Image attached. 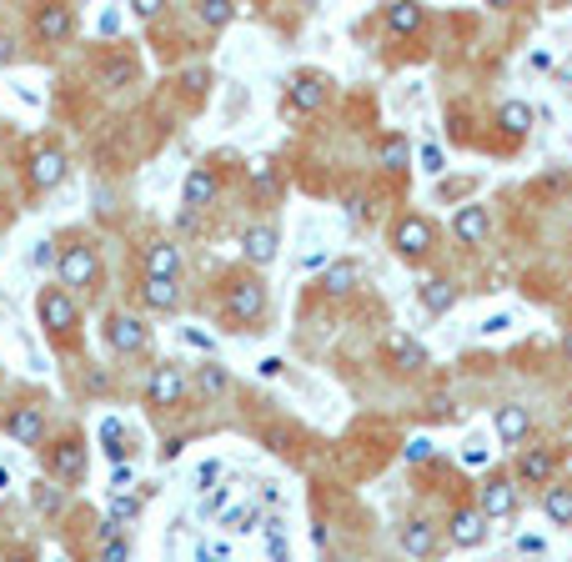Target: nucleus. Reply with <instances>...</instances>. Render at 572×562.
<instances>
[{
	"instance_id": "obj_18",
	"label": "nucleus",
	"mask_w": 572,
	"mask_h": 562,
	"mask_svg": "<svg viewBox=\"0 0 572 562\" xmlns=\"http://www.w3.org/2000/svg\"><path fill=\"white\" fill-rule=\"evenodd\" d=\"M61 176H65V156L51 151V146L36 151V161H30V181H36V186H55Z\"/></svg>"
},
{
	"instance_id": "obj_26",
	"label": "nucleus",
	"mask_w": 572,
	"mask_h": 562,
	"mask_svg": "<svg viewBox=\"0 0 572 562\" xmlns=\"http://www.w3.org/2000/svg\"><path fill=\"white\" fill-rule=\"evenodd\" d=\"M352 281H356V261H337V267L327 271V281H321V286H327L331 296H346V292H352Z\"/></svg>"
},
{
	"instance_id": "obj_17",
	"label": "nucleus",
	"mask_w": 572,
	"mask_h": 562,
	"mask_svg": "<svg viewBox=\"0 0 572 562\" xmlns=\"http://www.w3.org/2000/svg\"><path fill=\"white\" fill-rule=\"evenodd\" d=\"M146 271H151L156 281H176V271H181V251L171 242H156L151 251H146Z\"/></svg>"
},
{
	"instance_id": "obj_19",
	"label": "nucleus",
	"mask_w": 572,
	"mask_h": 562,
	"mask_svg": "<svg viewBox=\"0 0 572 562\" xmlns=\"http://www.w3.org/2000/svg\"><path fill=\"white\" fill-rule=\"evenodd\" d=\"M542 512L552 517V527H572V487H547Z\"/></svg>"
},
{
	"instance_id": "obj_7",
	"label": "nucleus",
	"mask_w": 572,
	"mask_h": 562,
	"mask_svg": "<svg viewBox=\"0 0 572 562\" xmlns=\"http://www.w3.org/2000/svg\"><path fill=\"white\" fill-rule=\"evenodd\" d=\"M512 512H517V487L508 477H492L482 487V517H512Z\"/></svg>"
},
{
	"instance_id": "obj_32",
	"label": "nucleus",
	"mask_w": 572,
	"mask_h": 562,
	"mask_svg": "<svg viewBox=\"0 0 572 562\" xmlns=\"http://www.w3.org/2000/svg\"><path fill=\"white\" fill-rule=\"evenodd\" d=\"M432 442H427V437H412V442H407V462H427V457H432Z\"/></svg>"
},
{
	"instance_id": "obj_20",
	"label": "nucleus",
	"mask_w": 572,
	"mask_h": 562,
	"mask_svg": "<svg viewBox=\"0 0 572 562\" xmlns=\"http://www.w3.org/2000/svg\"><path fill=\"white\" fill-rule=\"evenodd\" d=\"M211 196H217V176H211L206 166H196V171L186 176V206H191V211H201Z\"/></svg>"
},
{
	"instance_id": "obj_37",
	"label": "nucleus",
	"mask_w": 572,
	"mask_h": 562,
	"mask_svg": "<svg viewBox=\"0 0 572 562\" xmlns=\"http://www.w3.org/2000/svg\"><path fill=\"white\" fill-rule=\"evenodd\" d=\"M217 473H221V467H217V462H201V473H196V482H217Z\"/></svg>"
},
{
	"instance_id": "obj_22",
	"label": "nucleus",
	"mask_w": 572,
	"mask_h": 562,
	"mask_svg": "<svg viewBox=\"0 0 572 562\" xmlns=\"http://www.w3.org/2000/svg\"><path fill=\"white\" fill-rule=\"evenodd\" d=\"M497 126L512 131V136H527V131H533V106H527V101H508L502 111H497Z\"/></svg>"
},
{
	"instance_id": "obj_27",
	"label": "nucleus",
	"mask_w": 572,
	"mask_h": 562,
	"mask_svg": "<svg viewBox=\"0 0 572 562\" xmlns=\"http://www.w3.org/2000/svg\"><path fill=\"white\" fill-rule=\"evenodd\" d=\"M422 15H427L422 5H392V11H387V26L407 36V30H417V26H422Z\"/></svg>"
},
{
	"instance_id": "obj_11",
	"label": "nucleus",
	"mask_w": 572,
	"mask_h": 562,
	"mask_svg": "<svg viewBox=\"0 0 572 562\" xmlns=\"http://www.w3.org/2000/svg\"><path fill=\"white\" fill-rule=\"evenodd\" d=\"M106 342H111L115 352H141V346H146V327H141L136 317H111Z\"/></svg>"
},
{
	"instance_id": "obj_28",
	"label": "nucleus",
	"mask_w": 572,
	"mask_h": 562,
	"mask_svg": "<svg viewBox=\"0 0 572 562\" xmlns=\"http://www.w3.org/2000/svg\"><path fill=\"white\" fill-rule=\"evenodd\" d=\"M381 161H387V166H402V161H407V140L387 136V140H381Z\"/></svg>"
},
{
	"instance_id": "obj_9",
	"label": "nucleus",
	"mask_w": 572,
	"mask_h": 562,
	"mask_svg": "<svg viewBox=\"0 0 572 562\" xmlns=\"http://www.w3.org/2000/svg\"><path fill=\"white\" fill-rule=\"evenodd\" d=\"M452 542H457V548H482V542H487V517H482V507H477V512L462 507L457 517H452Z\"/></svg>"
},
{
	"instance_id": "obj_3",
	"label": "nucleus",
	"mask_w": 572,
	"mask_h": 562,
	"mask_svg": "<svg viewBox=\"0 0 572 562\" xmlns=\"http://www.w3.org/2000/svg\"><path fill=\"white\" fill-rule=\"evenodd\" d=\"M46 473L55 477V482H76L81 473H86V447L81 442H61V447L46 452Z\"/></svg>"
},
{
	"instance_id": "obj_2",
	"label": "nucleus",
	"mask_w": 572,
	"mask_h": 562,
	"mask_svg": "<svg viewBox=\"0 0 572 562\" xmlns=\"http://www.w3.org/2000/svg\"><path fill=\"white\" fill-rule=\"evenodd\" d=\"M261 307H267V292H261V281H252V277H236L226 286V311L236 321H256L261 317Z\"/></svg>"
},
{
	"instance_id": "obj_10",
	"label": "nucleus",
	"mask_w": 572,
	"mask_h": 562,
	"mask_svg": "<svg viewBox=\"0 0 572 562\" xmlns=\"http://www.w3.org/2000/svg\"><path fill=\"white\" fill-rule=\"evenodd\" d=\"M552 473H558V452H552V447L522 452V462H517V477H522V482H552Z\"/></svg>"
},
{
	"instance_id": "obj_12",
	"label": "nucleus",
	"mask_w": 572,
	"mask_h": 562,
	"mask_svg": "<svg viewBox=\"0 0 572 562\" xmlns=\"http://www.w3.org/2000/svg\"><path fill=\"white\" fill-rule=\"evenodd\" d=\"M402 552H407V558H432L437 552V527L432 523H407L402 527Z\"/></svg>"
},
{
	"instance_id": "obj_24",
	"label": "nucleus",
	"mask_w": 572,
	"mask_h": 562,
	"mask_svg": "<svg viewBox=\"0 0 572 562\" xmlns=\"http://www.w3.org/2000/svg\"><path fill=\"white\" fill-rule=\"evenodd\" d=\"M146 307H156V311H171L176 307V281H156V277H146Z\"/></svg>"
},
{
	"instance_id": "obj_1",
	"label": "nucleus",
	"mask_w": 572,
	"mask_h": 562,
	"mask_svg": "<svg viewBox=\"0 0 572 562\" xmlns=\"http://www.w3.org/2000/svg\"><path fill=\"white\" fill-rule=\"evenodd\" d=\"M432 242H437V226L427 217H402L392 226V246L402 256H427V251H432Z\"/></svg>"
},
{
	"instance_id": "obj_39",
	"label": "nucleus",
	"mask_w": 572,
	"mask_h": 562,
	"mask_svg": "<svg viewBox=\"0 0 572 562\" xmlns=\"http://www.w3.org/2000/svg\"><path fill=\"white\" fill-rule=\"evenodd\" d=\"M181 447H186V442H181V437H171V442L161 447V457H166V462H176V457H181Z\"/></svg>"
},
{
	"instance_id": "obj_35",
	"label": "nucleus",
	"mask_w": 572,
	"mask_h": 562,
	"mask_svg": "<svg viewBox=\"0 0 572 562\" xmlns=\"http://www.w3.org/2000/svg\"><path fill=\"white\" fill-rule=\"evenodd\" d=\"M422 171H442V151H437V146H422Z\"/></svg>"
},
{
	"instance_id": "obj_4",
	"label": "nucleus",
	"mask_w": 572,
	"mask_h": 562,
	"mask_svg": "<svg viewBox=\"0 0 572 562\" xmlns=\"http://www.w3.org/2000/svg\"><path fill=\"white\" fill-rule=\"evenodd\" d=\"M5 432L21 447H36L40 437H46V417H40V407H15V412H5Z\"/></svg>"
},
{
	"instance_id": "obj_38",
	"label": "nucleus",
	"mask_w": 572,
	"mask_h": 562,
	"mask_svg": "<svg viewBox=\"0 0 572 562\" xmlns=\"http://www.w3.org/2000/svg\"><path fill=\"white\" fill-rule=\"evenodd\" d=\"M252 181H256V186H261V192H271V186H277V181H271V171H267V166H256V171H252Z\"/></svg>"
},
{
	"instance_id": "obj_33",
	"label": "nucleus",
	"mask_w": 572,
	"mask_h": 562,
	"mask_svg": "<svg viewBox=\"0 0 572 562\" xmlns=\"http://www.w3.org/2000/svg\"><path fill=\"white\" fill-rule=\"evenodd\" d=\"M462 467H487V447L467 442V447H462Z\"/></svg>"
},
{
	"instance_id": "obj_31",
	"label": "nucleus",
	"mask_w": 572,
	"mask_h": 562,
	"mask_svg": "<svg viewBox=\"0 0 572 562\" xmlns=\"http://www.w3.org/2000/svg\"><path fill=\"white\" fill-rule=\"evenodd\" d=\"M201 21H206V26H226V21H231V5H226V0H206V5H201Z\"/></svg>"
},
{
	"instance_id": "obj_13",
	"label": "nucleus",
	"mask_w": 572,
	"mask_h": 562,
	"mask_svg": "<svg viewBox=\"0 0 572 562\" xmlns=\"http://www.w3.org/2000/svg\"><path fill=\"white\" fill-rule=\"evenodd\" d=\"M242 251H246L252 267H267L271 256H277V231H271V226H252L242 236Z\"/></svg>"
},
{
	"instance_id": "obj_40",
	"label": "nucleus",
	"mask_w": 572,
	"mask_h": 562,
	"mask_svg": "<svg viewBox=\"0 0 572 562\" xmlns=\"http://www.w3.org/2000/svg\"><path fill=\"white\" fill-rule=\"evenodd\" d=\"M562 357H572V332H568V336H562Z\"/></svg>"
},
{
	"instance_id": "obj_30",
	"label": "nucleus",
	"mask_w": 572,
	"mask_h": 562,
	"mask_svg": "<svg viewBox=\"0 0 572 562\" xmlns=\"http://www.w3.org/2000/svg\"><path fill=\"white\" fill-rule=\"evenodd\" d=\"M226 382H231V377H226V371H221V367H201V392H206V396L226 392Z\"/></svg>"
},
{
	"instance_id": "obj_41",
	"label": "nucleus",
	"mask_w": 572,
	"mask_h": 562,
	"mask_svg": "<svg viewBox=\"0 0 572 562\" xmlns=\"http://www.w3.org/2000/svg\"><path fill=\"white\" fill-rule=\"evenodd\" d=\"M0 487H5V473H0Z\"/></svg>"
},
{
	"instance_id": "obj_29",
	"label": "nucleus",
	"mask_w": 572,
	"mask_h": 562,
	"mask_svg": "<svg viewBox=\"0 0 572 562\" xmlns=\"http://www.w3.org/2000/svg\"><path fill=\"white\" fill-rule=\"evenodd\" d=\"M136 512H141L136 498H121V492H115V498H111V517H106V523H126V517H136Z\"/></svg>"
},
{
	"instance_id": "obj_15",
	"label": "nucleus",
	"mask_w": 572,
	"mask_h": 562,
	"mask_svg": "<svg viewBox=\"0 0 572 562\" xmlns=\"http://www.w3.org/2000/svg\"><path fill=\"white\" fill-rule=\"evenodd\" d=\"M387 357H392L402 371H422V367H427V352H422V346L412 342V336H402V332L387 336Z\"/></svg>"
},
{
	"instance_id": "obj_34",
	"label": "nucleus",
	"mask_w": 572,
	"mask_h": 562,
	"mask_svg": "<svg viewBox=\"0 0 572 562\" xmlns=\"http://www.w3.org/2000/svg\"><path fill=\"white\" fill-rule=\"evenodd\" d=\"M101 562H126V542H121V537H111V542L101 548Z\"/></svg>"
},
{
	"instance_id": "obj_21",
	"label": "nucleus",
	"mask_w": 572,
	"mask_h": 562,
	"mask_svg": "<svg viewBox=\"0 0 572 562\" xmlns=\"http://www.w3.org/2000/svg\"><path fill=\"white\" fill-rule=\"evenodd\" d=\"M36 30H40V40L71 36V11H65V5H46V11L36 15Z\"/></svg>"
},
{
	"instance_id": "obj_14",
	"label": "nucleus",
	"mask_w": 572,
	"mask_h": 562,
	"mask_svg": "<svg viewBox=\"0 0 572 562\" xmlns=\"http://www.w3.org/2000/svg\"><path fill=\"white\" fill-rule=\"evenodd\" d=\"M452 231H457V242L477 246L487 236V206H462L457 217H452Z\"/></svg>"
},
{
	"instance_id": "obj_6",
	"label": "nucleus",
	"mask_w": 572,
	"mask_h": 562,
	"mask_svg": "<svg viewBox=\"0 0 572 562\" xmlns=\"http://www.w3.org/2000/svg\"><path fill=\"white\" fill-rule=\"evenodd\" d=\"M90 277H96V251H90V246H65L61 281H65V286H86Z\"/></svg>"
},
{
	"instance_id": "obj_5",
	"label": "nucleus",
	"mask_w": 572,
	"mask_h": 562,
	"mask_svg": "<svg viewBox=\"0 0 572 562\" xmlns=\"http://www.w3.org/2000/svg\"><path fill=\"white\" fill-rule=\"evenodd\" d=\"M181 392H186V377H181V367H156L151 371V407H176Z\"/></svg>"
},
{
	"instance_id": "obj_8",
	"label": "nucleus",
	"mask_w": 572,
	"mask_h": 562,
	"mask_svg": "<svg viewBox=\"0 0 572 562\" xmlns=\"http://www.w3.org/2000/svg\"><path fill=\"white\" fill-rule=\"evenodd\" d=\"M40 321H46L51 332H71V327H76V307H71V296H65V292H40Z\"/></svg>"
},
{
	"instance_id": "obj_36",
	"label": "nucleus",
	"mask_w": 572,
	"mask_h": 562,
	"mask_svg": "<svg viewBox=\"0 0 572 562\" xmlns=\"http://www.w3.org/2000/svg\"><path fill=\"white\" fill-rule=\"evenodd\" d=\"M226 527H236V532H242V527H252V512H246V507H236V512L226 517Z\"/></svg>"
},
{
	"instance_id": "obj_16",
	"label": "nucleus",
	"mask_w": 572,
	"mask_h": 562,
	"mask_svg": "<svg viewBox=\"0 0 572 562\" xmlns=\"http://www.w3.org/2000/svg\"><path fill=\"white\" fill-rule=\"evenodd\" d=\"M492 427H497V437L502 442H522L527 437V427H533V417H527V407H497V417H492Z\"/></svg>"
},
{
	"instance_id": "obj_23",
	"label": "nucleus",
	"mask_w": 572,
	"mask_h": 562,
	"mask_svg": "<svg viewBox=\"0 0 572 562\" xmlns=\"http://www.w3.org/2000/svg\"><path fill=\"white\" fill-rule=\"evenodd\" d=\"M457 302V286L452 281H422V307L427 311H447Z\"/></svg>"
},
{
	"instance_id": "obj_25",
	"label": "nucleus",
	"mask_w": 572,
	"mask_h": 562,
	"mask_svg": "<svg viewBox=\"0 0 572 562\" xmlns=\"http://www.w3.org/2000/svg\"><path fill=\"white\" fill-rule=\"evenodd\" d=\"M292 106H296V111H317V106H321V81L317 76L296 81V86H292Z\"/></svg>"
}]
</instances>
